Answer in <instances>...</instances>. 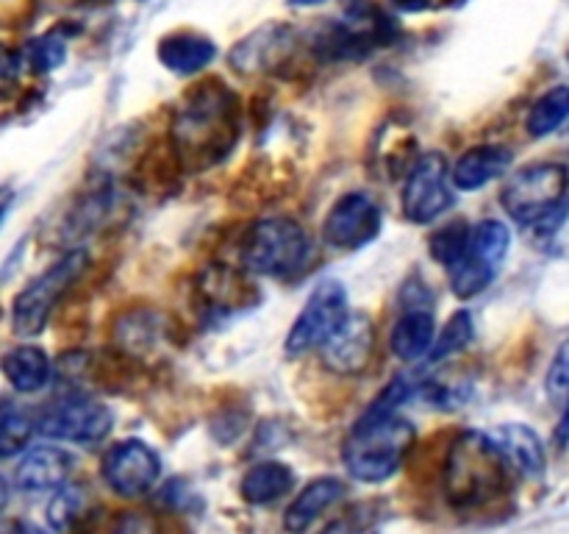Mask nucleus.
I'll return each instance as SVG.
<instances>
[{
    "instance_id": "f257e3e1",
    "label": "nucleus",
    "mask_w": 569,
    "mask_h": 534,
    "mask_svg": "<svg viewBox=\"0 0 569 534\" xmlns=\"http://www.w3.org/2000/svg\"><path fill=\"white\" fill-rule=\"evenodd\" d=\"M237 98L222 83H206L194 89L187 103L176 111L172 122L178 156L194 170L226 159L237 142Z\"/></svg>"
},
{
    "instance_id": "f03ea898",
    "label": "nucleus",
    "mask_w": 569,
    "mask_h": 534,
    "mask_svg": "<svg viewBox=\"0 0 569 534\" xmlns=\"http://www.w3.org/2000/svg\"><path fill=\"white\" fill-rule=\"evenodd\" d=\"M415 439L417 428L411 421L400 417L398 409L372 404L345 439V467L356 482L381 484L403 467Z\"/></svg>"
},
{
    "instance_id": "7ed1b4c3",
    "label": "nucleus",
    "mask_w": 569,
    "mask_h": 534,
    "mask_svg": "<svg viewBox=\"0 0 569 534\" xmlns=\"http://www.w3.org/2000/svg\"><path fill=\"white\" fill-rule=\"evenodd\" d=\"M503 451L492 434L465 432L453 439L445 462V495L461 512L487 506L506 490L511 476Z\"/></svg>"
},
{
    "instance_id": "20e7f679",
    "label": "nucleus",
    "mask_w": 569,
    "mask_h": 534,
    "mask_svg": "<svg viewBox=\"0 0 569 534\" xmlns=\"http://www.w3.org/2000/svg\"><path fill=\"white\" fill-rule=\"evenodd\" d=\"M311 243L303 228L287 217H267L248 231L242 261L259 276L283 278L298 273L309 261Z\"/></svg>"
},
{
    "instance_id": "39448f33",
    "label": "nucleus",
    "mask_w": 569,
    "mask_h": 534,
    "mask_svg": "<svg viewBox=\"0 0 569 534\" xmlns=\"http://www.w3.org/2000/svg\"><path fill=\"white\" fill-rule=\"evenodd\" d=\"M569 189V172L559 161H537L517 170L503 187V209L526 226H539L556 217Z\"/></svg>"
},
{
    "instance_id": "423d86ee",
    "label": "nucleus",
    "mask_w": 569,
    "mask_h": 534,
    "mask_svg": "<svg viewBox=\"0 0 569 534\" xmlns=\"http://www.w3.org/2000/svg\"><path fill=\"white\" fill-rule=\"evenodd\" d=\"M511 248V231L500 220H481L470 226L459 259L448 267L450 287L459 298L483 293L498 278Z\"/></svg>"
},
{
    "instance_id": "0eeeda50",
    "label": "nucleus",
    "mask_w": 569,
    "mask_h": 534,
    "mask_svg": "<svg viewBox=\"0 0 569 534\" xmlns=\"http://www.w3.org/2000/svg\"><path fill=\"white\" fill-rule=\"evenodd\" d=\"M89 265V256L83 250H72V254L61 256L59 261L39 273L26 289L14 298L11 306V328L17 337H37L50 320V312L61 300V295L76 284L81 276L83 267Z\"/></svg>"
},
{
    "instance_id": "6e6552de",
    "label": "nucleus",
    "mask_w": 569,
    "mask_h": 534,
    "mask_svg": "<svg viewBox=\"0 0 569 534\" xmlns=\"http://www.w3.org/2000/svg\"><path fill=\"white\" fill-rule=\"evenodd\" d=\"M348 293L339 281L326 278L315 287L306 306L300 309L298 320L289 328L287 354L303 356L309 350L322 348L337 334V328L348 320Z\"/></svg>"
},
{
    "instance_id": "1a4fd4ad",
    "label": "nucleus",
    "mask_w": 569,
    "mask_h": 534,
    "mask_svg": "<svg viewBox=\"0 0 569 534\" xmlns=\"http://www.w3.org/2000/svg\"><path fill=\"white\" fill-rule=\"evenodd\" d=\"M456 184L448 170V161L439 154L417 159L403 184V215L415 226H428L439 220L456 200Z\"/></svg>"
},
{
    "instance_id": "9d476101",
    "label": "nucleus",
    "mask_w": 569,
    "mask_h": 534,
    "mask_svg": "<svg viewBox=\"0 0 569 534\" xmlns=\"http://www.w3.org/2000/svg\"><path fill=\"white\" fill-rule=\"evenodd\" d=\"M114 415L106 404L92 398H61L44 406L37 417V432L61 443L92 445L109 437Z\"/></svg>"
},
{
    "instance_id": "9b49d317",
    "label": "nucleus",
    "mask_w": 569,
    "mask_h": 534,
    "mask_svg": "<svg viewBox=\"0 0 569 534\" xmlns=\"http://www.w3.org/2000/svg\"><path fill=\"white\" fill-rule=\"evenodd\" d=\"M437 343V317L433 300L422 281H409L403 287V312L389 334V348L400 362H417L431 356Z\"/></svg>"
},
{
    "instance_id": "f8f14e48",
    "label": "nucleus",
    "mask_w": 569,
    "mask_h": 534,
    "mask_svg": "<svg viewBox=\"0 0 569 534\" xmlns=\"http://www.w3.org/2000/svg\"><path fill=\"white\" fill-rule=\"evenodd\" d=\"M161 476V459L142 439L114 445L103 459V482L122 498H142Z\"/></svg>"
},
{
    "instance_id": "ddd939ff",
    "label": "nucleus",
    "mask_w": 569,
    "mask_h": 534,
    "mask_svg": "<svg viewBox=\"0 0 569 534\" xmlns=\"http://www.w3.org/2000/svg\"><path fill=\"white\" fill-rule=\"evenodd\" d=\"M381 234V209L365 192H350L331 206L322 226V239L337 250H356Z\"/></svg>"
},
{
    "instance_id": "4468645a",
    "label": "nucleus",
    "mask_w": 569,
    "mask_h": 534,
    "mask_svg": "<svg viewBox=\"0 0 569 534\" xmlns=\"http://www.w3.org/2000/svg\"><path fill=\"white\" fill-rule=\"evenodd\" d=\"M322 365L337 376H359L376 354V326L365 312L348 315L331 339L320 348Z\"/></svg>"
},
{
    "instance_id": "2eb2a0df",
    "label": "nucleus",
    "mask_w": 569,
    "mask_h": 534,
    "mask_svg": "<svg viewBox=\"0 0 569 534\" xmlns=\"http://www.w3.org/2000/svg\"><path fill=\"white\" fill-rule=\"evenodd\" d=\"M72 465H76L72 454L53 445H39L20 456L14 467V482L26 493H48L70 482Z\"/></svg>"
},
{
    "instance_id": "dca6fc26",
    "label": "nucleus",
    "mask_w": 569,
    "mask_h": 534,
    "mask_svg": "<svg viewBox=\"0 0 569 534\" xmlns=\"http://www.w3.org/2000/svg\"><path fill=\"white\" fill-rule=\"evenodd\" d=\"M492 437L517 476L542 478L548 456H545V445L533 428L522 426V423H506V426L495 428Z\"/></svg>"
},
{
    "instance_id": "f3484780",
    "label": "nucleus",
    "mask_w": 569,
    "mask_h": 534,
    "mask_svg": "<svg viewBox=\"0 0 569 534\" xmlns=\"http://www.w3.org/2000/svg\"><path fill=\"white\" fill-rule=\"evenodd\" d=\"M345 498V484L337 476H320L300 490L298 498L289 504L283 515V528L292 534H303L315 521H320L331 506Z\"/></svg>"
},
{
    "instance_id": "a211bd4d",
    "label": "nucleus",
    "mask_w": 569,
    "mask_h": 534,
    "mask_svg": "<svg viewBox=\"0 0 569 534\" xmlns=\"http://www.w3.org/2000/svg\"><path fill=\"white\" fill-rule=\"evenodd\" d=\"M509 167H511L509 148H503V145H478V148H470L459 161H456L450 176H453L456 189L476 192V189L487 187L489 181L503 176Z\"/></svg>"
},
{
    "instance_id": "6ab92c4d",
    "label": "nucleus",
    "mask_w": 569,
    "mask_h": 534,
    "mask_svg": "<svg viewBox=\"0 0 569 534\" xmlns=\"http://www.w3.org/2000/svg\"><path fill=\"white\" fill-rule=\"evenodd\" d=\"M217 48L209 37L194 31L170 33L159 42V61L178 76H194L214 61Z\"/></svg>"
},
{
    "instance_id": "aec40b11",
    "label": "nucleus",
    "mask_w": 569,
    "mask_h": 534,
    "mask_svg": "<svg viewBox=\"0 0 569 534\" xmlns=\"http://www.w3.org/2000/svg\"><path fill=\"white\" fill-rule=\"evenodd\" d=\"M3 376L17 393L31 395L48 387L53 378V365H50V356L37 345H17L3 356Z\"/></svg>"
},
{
    "instance_id": "412c9836",
    "label": "nucleus",
    "mask_w": 569,
    "mask_h": 534,
    "mask_svg": "<svg viewBox=\"0 0 569 534\" xmlns=\"http://www.w3.org/2000/svg\"><path fill=\"white\" fill-rule=\"evenodd\" d=\"M295 487V473L281 462H259L242 478V498L253 506L276 504Z\"/></svg>"
},
{
    "instance_id": "4be33fe9",
    "label": "nucleus",
    "mask_w": 569,
    "mask_h": 534,
    "mask_svg": "<svg viewBox=\"0 0 569 534\" xmlns=\"http://www.w3.org/2000/svg\"><path fill=\"white\" fill-rule=\"evenodd\" d=\"M567 120H569V83H561V87L548 89V92L531 106L526 128L531 137L542 139V137H550L553 131H559Z\"/></svg>"
},
{
    "instance_id": "5701e85b",
    "label": "nucleus",
    "mask_w": 569,
    "mask_h": 534,
    "mask_svg": "<svg viewBox=\"0 0 569 534\" xmlns=\"http://www.w3.org/2000/svg\"><path fill=\"white\" fill-rule=\"evenodd\" d=\"M87 515V495L76 484H64L56 490L53 501L48 506V521L56 532H70L81 517Z\"/></svg>"
},
{
    "instance_id": "b1692460",
    "label": "nucleus",
    "mask_w": 569,
    "mask_h": 534,
    "mask_svg": "<svg viewBox=\"0 0 569 534\" xmlns=\"http://www.w3.org/2000/svg\"><path fill=\"white\" fill-rule=\"evenodd\" d=\"M470 339H472V315L465 309L456 312V315L448 320V326H445V332L437 334V343H433V350H431V362L448 359V356L456 354V350L467 348Z\"/></svg>"
},
{
    "instance_id": "393cba45",
    "label": "nucleus",
    "mask_w": 569,
    "mask_h": 534,
    "mask_svg": "<svg viewBox=\"0 0 569 534\" xmlns=\"http://www.w3.org/2000/svg\"><path fill=\"white\" fill-rule=\"evenodd\" d=\"M37 428V421L26 415L22 409H17L14 404H6L3 406V456H14L17 451L26 448L28 437L31 432Z\"/></svg>"
},
{
    "instance_id": "a878e982",
    "label": "nucleus",
    "mask_w": 569,
    "mask_h": 534,
    "mask_svg": "<svg viewBox=\"0 0 569 534\" xmlns=\"http://www.w3.org/2000/svg\"><path fill=\"white\" fill-rule=\"evenodd\" d=\"M545 387H548V395L559 404H567L569 400V339L559 345L553 362L548 367V376H545Z\"/></svg>"
},
{
    "instance_id": "bb28decb",
    "label": "nucleus",
    "mask_w": 569,
    "mask_h": 534,
    "mask_svg": "<svg viewBox=\"0 0 569 534\" xmlns=\"http://www.w3.org/2000/svg\"><path fill=\"white\" fill-rule=\"evenodd\" d=\"M67 48L61 39L56 37H42L37 42H31L28 48V65L33 67V72H50L64 61Z\"/></svg>"
},
{
    "instance_id": "cd10ccee",
    "label": "nucleus",
    "mask_w": 569,
    "mask_h": 534,
    "mask_svg": "<svg viewBox=\"0 0 569 534\" xmlns=\"http://www.w3.org/2000/svg\"><path fill=\"white\" fill-rule=\"evenodd\" d=\"M109 534H159V526L148 512L126 510L111 521Z\"/></svg>"
},
{
    "instance_id": "c85d7f7f",
    "label": "nucleus",
    "mask_w": 569,
    "mask_h": 534,
    "mask_svg": "<svg viewBox=\"0 0 569 534\" xmlns=\"http://www.w3.org/2000/svg\"><path fill=\"white\" fill-rule=\"evenodd\" d=\"M556 439H559V445L565 448L569 443V400L565 406V415H561V423H559V432H556Z\"/></svg>"
},
{
    "instance_id": "c756f323",
    "label": "nucleus",
    "mask_w": 569,
    "mask_h": 534,
    "mask_svg": "<svg viewBox=\"0 0 569 534\" xmlns=\"http://www.w3.org/2000/svg\"><path fill=\"white\" fill-rule=\"evenodd\" d=\"M400 11H422L431 6V0H392Z\"/></svg>"
},
{
    "instance_id": "7c9ffc66",
    "label": "nucleus",
    "mask_w": 569,
    "mask_h": 534,
    "mask_svg": "<svg viewBox=\"0 0 569 534\" xmlns=\"http://www.w3.org/2000/svg\"><path fill=\"white\" fill-rule=\"evenodd\" d=\"M6 534H44L39 526H31V523H17L14 528H9Z\"/></svg>"
},
{
    "instance_id": "2f4dec72",
    "label": "nucleus",
    "mask_w": 569,
    "mask_h": 534,
    "mask_svg": "<svg viewBox=\"0 0 569 534\" xmlns=\"http://www.w3.org/2000/svg\"><path fill=\"white\" fill-rule=\"evenodd\" d=\"M289 3L292 6H317V3H322V0H289Z\"/></svg>"
}]
</instances>
